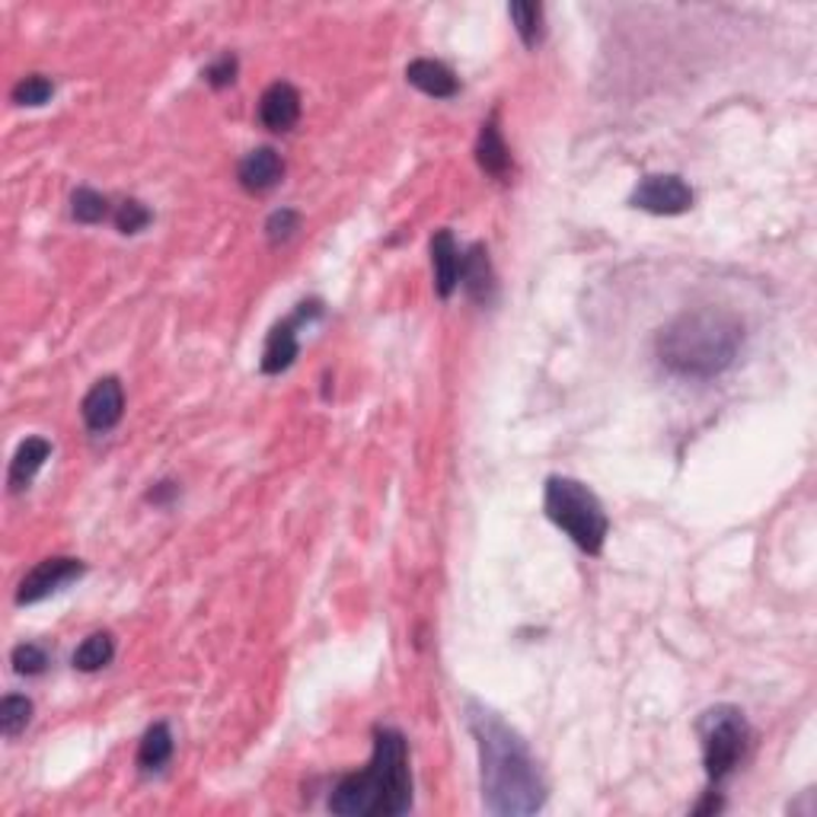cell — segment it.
Listing matches in <instances>:
<instances>
[{"label": "cell", "mask_w": 817, "mask_h": 817, "mask_svg": "<svg viewBox=\"0 0 817 817\" xmlns=\"http://www.w3.org/2000/svg\"><path fill=\"white\" fill-rule=\"evenodd\" d=\"M700 738L705 776L712 783H722L725 776L734 773V766L744 757L747 741H751V729H747V719H744L741 709L715 705V709L702 712Z\"/></svg>", "instance_id": "cell-5"}, {"label": "cell", "mask_w": 817, "mask_h": 817, "mask_svg": "<svg viewBox=\"0 0 817 817\" xmlns=\"http://www.w3.org/2000/svg\"><path fill=\"white\" fill-rule=\"evenodd\" d=\"M412 808V773H408L406 738L396 729H374V754L361 773L346 776L329 811L342 817H396Z\"/></svg>", "instance_id": "cell-2"}, {"label": "cell", "mask_w": 817, "mask_h": 817, "mask_svg": "<svg viewBox=\"0 0 817 817\" xmlns=\"http://www.w3.org/2000/svg\"><path fill=\"white\" fill-rule=\"evenodd\" d=\"M113 658H116V643H113V636H109V633H93V636L84 639L81 648L74 651V668L84 673L103 671L106 665H113Z\"/></svg>", "instance_id": "cell-18"}, {"label": "cell", "mask_w": 817, "mask_h": 817, "mask_svg": "<svg viewBox=\"0 0 817 817\" xmlns=\"http://www.w3.org/2000/svg\"><path fill=\"white\" fill-rule=\"evenodd\" d=\"M633 208H643L648 214H683L693 208V189L680 176H645L629 195Z\"/></svg>", "instance_id": "cell-6"}, {"label": "cell", "mask_w": 817, "mask_h": 817, "mask_svg": "<svg viewBox=\"0 0 817 817\" xmlns=\"http://www.w3.org/2000/svg\"><path fill=\"white\" fill-rule=\"evenodd\" d=\"M150 221H153V214H150V208H147V204L135 202V199H128V202L118 204L116 227L125 236L141 234V231H145Z\"/></svg>", "instance_id": "cell-24"}, {"label": "cell", "mask_w": 817, "mask_h": 817, "mask_svg": "<svg viewBox=\"0 0 817 817\" xmlns=\"http://www.w3.org/2000/svg\"><path fill=\"white\" fill-rule=\"evenodd\" d=\"M84 562L81 559H71V555H52V559H42L30 575L20 582L17 591V604H39L45 601L49 594L61 591L64 584L77 582L84 575Z\"/></svg>", "instance_id": "cell-7"}, {"label": "cell", "mask_w": 817, "mask_h": 817, "mask_svg": "<svg viewBox=\"0 0 817 817\" xmlns=\"http://www.w3.org/2000/svg\"><path fill=\"white\" fill-rule=\"evenodd\" d=\"M322 307L320 300H310V304H300L297 307V314H294L291 320L278 322L272 332H268V339H265V351H263V374H282V371H288L294 364V358H297V326L300 322H307L310 317H320Z\"/></svg>", "instance_id": "cell-8"}, {"label": "cell", "mask_w": 817, "mask_h": 817, "mask_svg": "<svg viewBox=\"0 0 817 817\" xmlns=\"http://www.w3.org/2000/svg\"><path fill=\"white\" fill-rule=\"evenodd\" d=\"M476 160L479 167L489 176H508L511 170V150L505 145L501 131H498L496 118H489L479 131V141H476Z\"/></svg>", "instance_id": "cell-16"}, {"label": "cell", "mask_w": 817, "mask_h": 817, "mask_svg": "<svg viewBox=\"0 0 817 817\" xmlns=\"http://www.w3.org/2000/svg\"><path fill=\"white\" fill-rule=\"evenodd\" d=\"M406 81L415 89H422L425 96H435V99H450V96H457V89H460L457 77H454V71L435 59L408 61Z\"/></svg>", "instance_id": "cell-13"}, {"label": "cell", "mask_w": 817, "mask_h": 817, "mask_svg": "<svg viewBox=\"0 0 817 817\" xmlns=\"http://www.w3.org/2000/svg\"><path fill=\"white\" fill-rule=\"evenodd\" d=\"M719 808H722V798H719L715 792H709V795H705V802H702L700 808H697V815H705V811H719Z\"/></svg>", "instance_id": "cell-28"}, {"label": "cell", "mask_w": 817, "mask_h": 817, "mask_svg": "<svg viewBox=\"0 0 817 817\" xmlns=\"http://www.w3.org/2000/svg\"><path fill=\"white\" fill-rule=\"evenodd\" d=\"M744 342V326L729 310L702 307L671 320L658 336L661 364L680 378L709 380L729 371Z\"/></svg>", "instance_id": "cell-3"}, {"label": "cell", "mask_w": 817, "mask_h": 817, "mask_svg": "<svg viewBox=\"0 0 817 817\" xmlns=\"http://www.w3.org/2000/svg\"><path fill=\"white\" fill-rule=\"evenodd\" d=\"M460 285L482 307L496 300V272L489 263V250L482 243H473L460 256Z\"/></svg>", "instance_id": "cell-10"}, {"label": "cell", "mask_w": 817, "mask_h": 817, "mask_svg": "<svg viewBox=\"0 0 817 817\" xmlns=\"http://www.w3.org/2000/svg\"><path fill=\"white\" fill-rule=\"evenodd\" d=\"M259 118L268 131H291L300 118V93L285 81L272 84L259 99Z\"/></svg>", "instance_id": "cell-12"}, {"label": "cell", "mask_w": 817, "mask_h": 817, "mask_svg": "<svg viewBox=\"0 0 817 817\" xmlns=\"http://www.w3.org/2000/svg\"><path fill=\"white\" fill-rule=\"evenodd\" d=\"M543 508L547 518L553 521L559 530L569 533V540L584 550L587 555H597L604 550L611 521L604 514L601 498L594 496L584 482L569 479V476H553L547 479V496H543Z\"/></svg>", "instance_id": "cell-4"}, {"label": "cell", "mask_w": 817, "mask_h": 817, "mask_svg": "<svg viewBox=\"0 0 817 817\" xmlns=\"http://www.w3.org/2000/svg\"><path fill=\"white\" fill-rule=\"evenodd\" d=\"M202 77L211 84V87H217V89L231 87V84L236 81V59L234 55H221L214 64H208V67H204Z\"/></svg>", "instance_id": "cell-26"}, {"label": "cell", "mask_w": 817, "mask_h": 817, "mask_svg": "<svg viewBox=\"0 0 817 817\" xmlns=\"http://www.w3.org/2000/svg\"><path fill=\"white\" fill-rule=\"evenodd\" d=\"M508 17H511V23H514V30L527 49H537L543 42V7L540 3L514 0V3H508Z\"/></svg>", "instance_id": "cell-19"}, {"label": "cell", "mask_w": 817, "mask_h": 817, "mask_svg": "<svg viewBox=\"0 0 817 817\" xmlns=\"http://www.w3.org/2000/svg\"><path fill=\"white\" fill-rule=\"evenodd\" d=\"M52 457V444L45 438H26L20 447H17V454H13V460H10V489L13 492H20V489H26L32 482V476L42 469V464Z\"/></svg>", "instance_id": "cell-15"}, {"label": "cell", "mask_w": 817, "mask_h": 817, "mask_svg": "<svg viewBox=\"0 0 817 817\" xmlns=\"http://www.w3.org/2000/svg\"><path fill=\"white\" fill-rule=\"evenodd\" d=\"M121 412H125V393H121V383L116 378L96 380L81 403V415H84L89 432H96V435L113 432L121 422Z\"/></svg>", "instance_id": "cell-9"}, {"label": "cell", "mask_w": 817, "mask_h": 817, "mask_svg": "<svg viewBox=\"0 0 817 817\" xmlns=\"http://www.w3.org/2000/svg\"><path fill=\"white\" fill-rule=\"evenodd\" d=\"M240 185L246 189V192H268V189H275L278 182H282V176H285V160L272 150V147H256V150H250L243 160H240Z\"/></svg>", "instance_id": "cell-11"}, {"label": "cell", "mask_w": 817, "mask_h": 817, "mask_svg": "<svg viewBox=\"0 0 817 817\" xmlns=\"http://www.w3.org/2000/svg\"><path fill=\"white\" fill-rule=\"evenodd\" d=\"M55 93V84L42 74H30L13 87V103L17 106H45Z\"/></svg>", "instance_id": "cell-22"}, {"label": "cell", "mask_w": 817, "mask_h": 817, "mask_svg": "<svg viewBox=\"0 0 817 817\" xmlns=\"http://www.w3.org/2000/svg\"><path fill=\"white\" fill-rule=\"evenodd\" d=\"M300 227V214L294 208H278L272 211V217L265 221V234L272 243H285L288 236H294V231Z\"/></svg>", "instance_id": "cell-25"}, {"label": "cell", "mask_w": 817, "mask_h": 817, "mask_svg": "<svg viewBox=\"0 0 817 817\" xmlns=\"http://www.w3.org/2000/svg\"><path fill=\"white\" fill-rule=\"evenodd\" d=\"M32 722V702L26 697H3L0 700V731L3 738H17Z\"/></svg>", "instance_id": "cell-21"}, {"label": "cell", "mask_w": 817, "mask_h": 817, "mask_svg": "<svg viewBox=\"0 0 817 817\" xmlns=\"http://www.w3.org/2000/svg\"><path fill=\"white\" fill-rule=\"evenodd\" d=\"M71 214L81 221V224H99V221H106L109 217V199L106 195H99L96 189H77L74 195H71Z\"/></svg>", "instance_id": "cell-20"}, {"label": "cell", "mask_w": 817, "mask_h": 817, "mask_svg": "<svg viewBox=\"0 0 817 817\" xmlns=\"http://www.w3.org/2000/svg\"><path fill=\"white\" fill-rule=\"evenodd\" d=\"M432 265H435V291L447 300L460 285V250L450 231H438L432 236Z\"/></svg>", "instance_id": "cell-14"}, {"label": "cell", "mask_w": 817, "mask_h": 817, "mask_svg": "<svg viewBox=\"0 0 817 817\" xmlns=\"http://www.w3.org/2000/svg\"><path fill=\"white\" fill-rule=\"evenodd\" d=\"M467 722L479 747L486 808L498 817L537 815L547 802V783L521 734L479 702H469Z\"/></svg>", "instance_id": "cell-1"}, {"label": "cell", "mask_w": 817, "mask_h": 817, "mask_svg": "<svg viewBox=\"0 0 817 817\" xmlns=\"http://www.w3.org/2000/svg\"><path fill=\"white\" fill-rule=\"evenodd\" d=\"M176 492H179V486H176V482H157V486L150 489V496H147V498H150L153 505H167V501H170Z\"/></svg>", "instance_id": "cell-27"}, {"label": "cell", "mask_w": 817, "mask_h": 817, "mask_svg": "<svg viewBox=\"0 0 817 817\" xmlns=\"http://www.w3.org/2000/svg\"><path fill=\"white\" fill-rule=\"evenodd\" d=\"M173 757V731L167 722H157L145 731L141 738V747H138V763L141 770H163L167 760Z\"/></svg>", "instance_id": "cell-17"}, {"label": "cell", "mask_w": 817, "mask_h": 817, "mask_svg": "<svg viewBox=\"0 0 817 817\" xmlns=\"http://www.w3.org/2000/svg\"><path fill=\"white\" fill-rule=\"evenodd\" d=\"M10 665H13V671L26 673V677L45 673V668H49V651L35 643L17 645V648H13V655H10Z\"/></svg>", "instance_id": "cell-23"}]
</instances>
